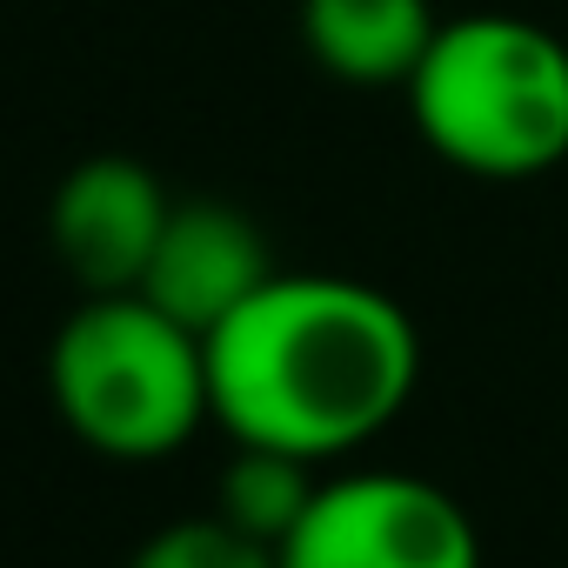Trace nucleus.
<instances>
[{
	"instance_id": "1",
	"label": "nucleus",
	"mask_w": 568,
	"mask_h": 568,
	"mask_svg": "<svg viewBox=\"0 0 568 568\" xmlns=\"http://www.w3.org/2000/svg\"><path fill=\"white\" fill-rule=\"evenodd\" d=\"M422 382L408 308L348 274H274L207 335L214 422L234 442L335 462L375 442Z\"/></svg>"
},
{
	"instance_id": "2",
	"label": "nucleus",
	"mask_w": 568,
	"mask_h": 568,
	"mask_svg": "<svg viewBox=\"0 0 568 568\" xmlns=\"http://www.w3.org/2000/svg\"><path fill=\"white\" fill-rule=\"evenodd\" d=\"M402 94L428 154L475 181H535L568 161V41L528 14L442 21Z\"/></svg>"
},
{
	"instance_id": "3",
	"label": "nucleus",
	"mask_w": 568,
	"mask_h": 568,
	"mask_svg": "<svg viewBox=\"0 0 568 568\" xmlns=\"http://www.w3.org/2000/svg\"><path fill=\"white\" fill-rule=\"evenodd\" d=\"M48 388L74 442L114 462L174 455L201 422H214L207 342L148 295H88L54 335Z\"/></svg>"
},
{
	"instance_id": "4",
	"label": "nucleus",
	"mask_w": 568,
	"mask_h": 568,
	"mask_svg": "<svg viewBox=\"0 0 568 568\" xmlns=\"http://www.w3.org/2000/svg\"><path fill=\"white\" fill-rule=\"evenodd\" d=\"M281 568H481V535L442 481L362 468L315 488Z\"/></svg>"
},
{
	"instance_id": "5",
	"label": "nucleus",
	"mask_w": 568,
	"mask_h": 568,
	"mask_svg": "<svg viewBox=\"0 0 568 568\" xmlns=\"http://www.w3.org/2000/svg\"><path fill=\"white\" fill-rule=\"evenodd\" d=\"M168 214H174V201L154 181V168H141L128 154H94V161L68 168V181L54 187L48 234H54L61 267L88 295H134Z\"/></svg>"
},
{
	"instance_id": "6",
	"label": "nucleus",
	"mask_w": 568,
	"mask_h": 568,
	"mask_svg": "<svg viewBox=\"0 0 568 568\" xmlns=\"http://www.w3.org/2000/svg\"><path fill=\"white\" fill-rule=\"evenodd\" d=\"M274 274L281 267L267 254V234L241 207H227V201H174L134 295H148L161 315H174L181 328H194L207 342L241 302H254L267 288Z\"/></svg>"
},
{
	"instance_id": "7",
	"label": "nucleus",
	"mask_w": 568,
	"mask_h": 568,
	"mask_svg": "<svg viewBox=\"0 0 568 568\" xmlns=\"http://www.w3.org/2000/svg\"><path fill=\"white\" fill-rule=\"evenodd\" d=\"M435 28L428 0H302V48L342 88H408Z\"/></svg>"
},
{
	"instance_id": "8",
	"label": "nucleus",
	"mask_w": 568,
	"mask_h": 568,
	"mask_svg": "<svg viewBox=\"0 0 568 568\" xmlns=\"http://www.w3.org/2000/svg\"><path fill=\"white\" fill-rule=\"evenodd\" d=\"M315 462L302 455H281V448H254V442H234V462L221 468V501L214 515H227L241 535L267 541L281 555V541L295 535V521L308 515L315 501Z\"/></svg>"
},
{
	"instance_id": "9",
	"label": "nucleus",
	"mask_w": 568,
	"mask_h": 568,
	"mask_svg": "<svg viewBox=\"0 0 568 568\" xmlns=\"http://www.w3.org/2000/svg\"><path fill=\"white\" fill-rule=\"evenodd\" d=\"M128 568H281V555L254 535H241L227 515H187V521H168L154 528Z\"/></svg>"
}]
</instances>
